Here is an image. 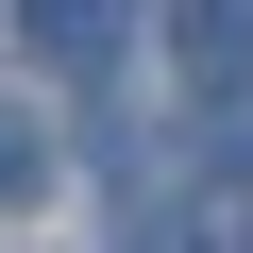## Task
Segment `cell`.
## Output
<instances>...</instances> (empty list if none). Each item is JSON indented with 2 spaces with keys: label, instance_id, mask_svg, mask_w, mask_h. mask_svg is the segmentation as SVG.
Returning a JSON list of instances; mask_svg holds the SVG:
<instances>
[{
  "label": "cell",
  "instance_id": "cell-3",
  "mask_svg": "<svg viewBox=\"0 0 253 253\" xmlns=\"http://www.w3.org/2000/svg\"><path fill=\"white\" fill-rule=\"evenodd\" d=\"M51 186V135H34V101H0V203H34Z\"/></svg>",
  "mask_w": 253,
  "mask_h": 253
},
{
  "label": "cell",
  "instance_id": "cell-1",
  "mask_svg": "<svg viewBox=\"0 0 253 253\" xmlns=\"http://www.w3.org/2000/svg\"><path fill=\"white\" fill-rule=\"evenodd\" d=\"M17 34H34L51 84H101L118 51H135V0H17Z\"/></svg>",
  "mask_w": 253,
  "mask_h": 253
},
{
  "label": "cell",
  "instance_id": "cell-2",
  "mask_svg": "<svg viewBox=\"0 0 253 253\" xmlns=\"http://www.w3.org/2000/svg\"><path fill=\"white\" fill-rule=\"evenodd\" d=\"M169 51H203V68H236V51H253V0H169Z\"/></svg>",
  "mask_w": 253,
  "mask_h": 253
}]
</instances>
